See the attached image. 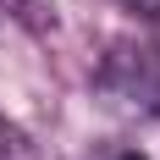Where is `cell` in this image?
<instances>
[{
  "label": "cell",
  "mask_w": 160,
  "mask_h": 160,
  "mask_svg": "<svg viewBox=\"0 0 160 160\" xmlns=\"http://www.w3.org/2000/svg\"><path fill=\"white\" fill-rule=\"evenodd\" d=\"M116 160H149V155H138V149H122V155H116Z\"/></svg>",
  "instance_id": "obj_3"
},
{
  "label": "cell",
  "mask_w": 160,
  "mask_h": 160,
  "mask_svg": "<svg viewBox=\"0 0 160 160\" xmlns=\"http://www.w3.org/2000/svg\"><path fill=\"white\" fill-rule=\"evenodd\" d=\"M0 11L17 17V22H28V28H50L55 17L44 11V0H0Z\"/></svg>",
  "instance_id": "obj_1"
},
{
  "label": "cell",
  "mask_w": 160,
  "mask_h": 160,
  "mask_svg": "<svg viewBox=\"0 0 160 160\" xmlns=\"http://www.w3.org/2000/svg\"><path fill=\"white\" fill-rule=\"evenodd\" d=\"M0 160H33L28 138H22L17 127H6V122H0Z\"/></svg>",
  "instance_id": "obj_2"
}]
</instances>
